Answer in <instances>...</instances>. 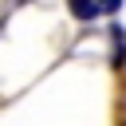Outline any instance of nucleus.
Masks as SVG:
<instances>
[{"label":"nucleus","instance_id":"f257e3e1","mask_svg":"<svg viewBox=\"0 0 126 126\" xmlns=\"http://www.w3.org/2000/svg\"><path fill=\"white\" fill-rule=\"evenodd\" d=\"M106 32H110V67L114 71H126V32L118 24H110Z\"/></svg>","mask_w":126,"mask_h":126},{"label":"nucleus","instance_id":"f03ea898","mask_svg":"<svg viewBox=\"0 0 126 126\" xmlns=\"http://www.w3.org/2000/svg\"><path fill=\"white\" fill-rule=\"evenodd\" d=\"M67 12L79 20V24H94L102 12H98V0H67Z\"/></svg>","mask_w":126,"mask_h":126},{"label":"nucleus","instance_id":"7ed1b4c3","mask_svg":"<svg viewBox=\"0 0 126 126\" xmlns=\"http://www.w3.org/2000/svg\"><path fill=\"white\" fill-rule=\"evenodd\" d=\"M118 8H122V0H98V12L102 16H114Z\"/></svg>","mask_w":126,"mask_h":126},{"label":"nucleus","instance_id":"20e7f679","mask_svg":"<svg viewBox=\"0 0 126 126\" xmlns=\"http://www.w3.org/2000/svg\"><path fill=\"white\" fill-rule=\"evenodd\" d=\"M118 126H126V118H122V122H118Z\"/></svg>","mask_w":126,"mask_h":126}]
</instances>
